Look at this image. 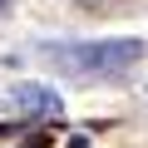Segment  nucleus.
<instances>
[{"label": "nucleus", "mask_w": 148, "mask_h": 148, "mask_svg": "<svg viewBox=\"0 0 148 148\" xmlns=\"http://www.w3.org/2000/svg\"><path fill=\"white\" fill-rule=\"evenodd\" d=\"M148 54L143 40H89V45H45V59L64 74H79V79H109V74L138 64Z\"/></svg>", "instance_id": "1"}, {"label": "nucleus", "mask_w": 148, "mask_h": 148, "mask_svg": "<svg viewBox=\"0 0 148 148\" xmlns=\"http://www.w3.org/2000/svg\"><path fill=\"white\" fill-rule=\"evenodd\" d=\"M15 109H20L25 119H59V114H64L59 94L45 89V84H15Z\"/></svg>", "instance_id": "2"}, {"label": "nucleus", "mask_w": 148, "mask_h": 148, "mask_svg": "<svg viewBox=\"0 0 148 148\" xmlns=\"http://www.w3.org/2000/svg\"><path fill=\"white\" fill-rule=\"evenodd\" d=\"M0 10H5V0H0Z\"/></svg>", "instance_id": "3"}]
</instances>
